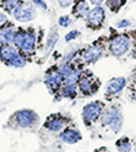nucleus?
Listing matches in <instances>:
<instances>
[{
	"label": "nucleus",
	"instance_id": "9b49d317",
	"mask_svg": "<svg viewBox=\"0 0 136 152\" xmlns=\"http://www.w3.org/2000/svg\"><path fill=\"white\" fill-rule=\"evenodd\" d=\"M68 122H70V120L65 115H63L60 113H56V114H51L46 118V121L44 122V128L46 130H49V132L57 133V132H61L68 125Z\"/></svg>",
	"mask_w": 136,
	"mask_h": 152
},
{
	"label": "nucleus",
	"instance_id": "dca6fc26",
	"mask_svg": "<svg viewBox=\"0 0 136 152\" xmlns=\"http://www.w3.org/2000/svg\"><path fill=\"white\" fill-rule=\"evenodd\" d=\"M15 31L16 28L11 22H7L4 26H1L0 27V44H12Z\"/></svg>",
	"mask_w": 136,
	"mask_h": 152
},
{
	"label": "nucleus",
	"instance_id": "393cba45",
	"mask_svg": "<svg viewBox=\"0 0 136 152\" xmlns=\"http://www.w3.org/2000/svg\"><path fill=\"white\" fill-rule=\"evenodd\" d=\"M76 37H79V31L78 30H72V31H70L65 35V42L74 41V39H76Z\"/></svg>",
	"mask_w": 136,
	"mask_h": 152
},
{
	"label": "nucleus",
	"instance_id": "f3484780",
	"mask_svg": "<svg viewBox=\"0 0 136 152\" xmlns=\"http://www.w3.org/2000/svg\"><path fill=\"white\" fill-rule=\"evenodd\" d=\"M61 98H68V99H74L78 95V83H67L64 82L63 86L59 92Z\"/></svg>",
	"mask_w": 136,
	"mask_h": 152
},
{
	"label": "nucleus",
	"instance_id": "6ab92c4d",
	"mask_svg": "<svg viewBox=\"0 0 136 152\" xmlns=\"http://www.w3.org/2000/svg\"><path fill=\"white\" fill-rule=\"evenodd\" d=\"M116 147H117L118 152H131L132 151V142L128 137H121L116 141Z\"/></svg>",
	"mask_w": 136,
	"mask_h": 152
},
{
	"label": "nucleus",
	"instance_id": "4468645a",
	"mask_svg": "<svg viewBox=\"0 0 136 152\" xmlns=\"http://www.w3.org/2000/svg\"><path fill=\"white\" fill-rule=\"evenodd\" d=\"M60 140L67 144H76L82 140V133L75 126H65L59 134Z\"/></svg>",
	"mask_w": 136,
	"mask_h": 152
},
{
	"label": "nucleus",
	"instance_id": "cd10ccee",
	"mask_svg": "<svg viewBox=\"0 0 136 152\" xmlns=\"http://www.w3.org/2000/svg\"><path fill=\"white\" fill-rule=\"evenodd\" d=\"M74 0H59V4H60V7H63V8H67V7H70L71 4H72Z\"/></svg>",
	"mask_w": 136,
	"mask_h": 152
},
{
	"label": "nucleus",
	"instance_id": "20e7f679",
	"mask_svg": "<svg viewBox=\"0 0 136 152\" xmlns=\"http://www.w3.org/2000/svg\"><path fill=\"white\" fill-rule=\"evenodd\" d=\"M104 41H105V38L97 39L90 46H87L82 52H79V60L83 65L94 64L99 58H102V56L105 54V49H106V45L104 44Z\"/></svg>",
	"mask_w": 136,
	"mask_h": 152
},
{
	"label": "nucleus",
	"instance_id": "b1692460",
	"mask_svg": "<svg viewBox=\"0 0 136 152\" xmlns=\"http://www.w3.org/2000/svg\"><path fill=\"white\" fill-rule=\"evenodd\" d=\"M131 25H132V20H131V19H121V20H118V22L116 23V27L124 28V27H129Z\"/></svg>",
	"mask_w": 136,
	"mask_h": 152
},
{
	"label": "nucleus",
	"instance_id": "4be33fe9",
	"mask_svg": "<svg viewBox=\"0 0 136 152\" xmlns=\"http://www.w3.org/2000/svg\"><path fill=\"white\" fill-rule=\"evenodd\" d=\"M72 23V19H71L70 15H63L59 18V26L60 27H68Z\"/></svg>",
	"mask_w": 136,
	"mask_h": 152
},
{
	"label": "nucleus",
	"instance_id": "f03ea898",
	"mask_svg": "<svg viewBox=\"0 0 136 152\" xmlns=\"http://www.w3.org/2000/svg\"><path fill=\"white\" fill-rule=\"evenodd\" d=\"M0 60L6 65L22 68L27 64V57L16 49L12 44H0Z\"/></svg>",
	"mask_w": 136,
	"mask_h": 152
},
{
	"label": "nucleus",
	"instance_id": "1a4fd4ad",
	"mask_svg": "<svg viewBox=\"0 0 136 152\" xmlns=\"http://www.w3.org/2000/svg\"><path fill=\"white\" fill-rule=\"evenodd\" d=\"M44 83L52 94L59 95L61 86H63V83H64L63 76H61L60 71H59V66H52L51 69L46 71L45 77H44Z\"/></svg>",
	"mask_w": 136,
	"mask_h": 152
},
{
	"label": "nucleus",
	"instance_id": "5701e85b",
	"mask_svg": "<svg viewBox=\"0 0 136 152\" xmlns=\"http://www.w3.org/2000/svg\"><path fill=\"white\" fill-rule=\"evenodd\" d=\"M128 96H129L131 101L136 102V83H133L128 87Z\"/></svg>",
	"mask_w": 136,
	"mask_h": 152
},
{
	"label": "nucleus",
	"instance_id": "ddd939ff",
	"mask_svg": "<svg viewBox=\"0 0 136 152\" xmlns=\"http://www.w3.org/2000/svg\"><path fill=\"white\" fill-rule=\"evenodd\" d=\"M127 87V79L123 77V76H117V77H113L106 83V88H105V96L106 98H113V96H117L118 94H121L124 88Z\"/></svg>",
	"mask_w": 136,
	"mask_h": 152
},
{
	"label": "nucleus",
	"instance_id": "2eb2a0df",
	"mask_svg": "<svg viewBox=\"0 0 136 152\" xmlns=\"http://www.w3.org/2000/svg\"><path fill=\"white\" fill-rule=\"evenodd\" d=\"M72 4V16H75L76 19H85L90 11L87 0H74Z\"/></svg>",
	"mask_w": 136,
	"mask_h": 152
},
{
	"label": "nucleus",
	"instance_id": "6e6552de",
	"mask_svg": "<svg viewBox=\"0 0 136 152\" xmlns=\"http://www.w3.org/2000/svg\"><path fill=\"white\" fill-rule=\"evenodd\" d=\"M105 109L104 102L101 101H91L87 104H85V107L82 110V120L86 126H91L93 124L101 118V114Z\"/></svg>",
	"mask_w": 136,
	"mask_h": 152
},
{
	"label": "nucleus",
	"instance_id": "0eeeda50",
	"mask_svg": "<svg viewBox=\"0 0 136 152\" xmlns=\"http://www.w3.org/2000/svg\"><path fill=\"white\" fill-rule=\"evenodd\" d=\"M123 118H124L123 113H121L118 106H109V107L104 109L99 121H101V124L104 126H108L113 132H117L123 126V121H124Z\"/></svg>",
	"mask_w": 136,
	"mask_h": 152
},
{
	"label": "nucleus",
	"instance_id": "7c9ffc66",
	"mask_svg": "<svg viewBox=\"0 0 136 152\" xmlns=\"http://www.w3.org/2000/svg\"><path fill=\"white\" fill-rule=\"evenodd\" d=\"M3 1H4V0H0V6H1V4H3Z\"/></svg>",
	"mask_w": 136,
	"mask_h": 152
},
{
	"label": "nucleus",
	"instance_id": "412c9836",
	"mask_svg": "<svg viewBox=\"0 0 136 152\" xmlns=\"http://www.w3.org/2000/svg\"><path fill=\"white\" fill-rule=\"evenodd\" d=\"M57 41H59V33H57V30H52L51 34L48 35V39H46V45H45V49H46V52H51L52 49L54 48V45L57 44Z\"/></svg>",
	"mask_w": 136,
	"mask_h": 152
},
{
	"label": "nucleus",
	"instance_id": "c85d7f7f",
	"mask_svg": "<svg viewBox=\"0 0 136 152\" xmlns=\"http://www.w3.org/2000/svg\"><path fill=\"white\" fill-rule=\"evenodd\" d=\"M90 1H91V3L94 4V6H101V4L104 3L105 0H90Z\"/></svg>",
	"mask_w": 136,
	"mask_h": 152
},
{
	"label": "nucleus",
	"instance_id": "f257e3e1",
	"mask_svg": "<svg viewBox=\"0 0 136 152\" xmlns=\"http://www.w3.org/2000/svg\"><path fill=\"white\" fill-rule=\"evenodd\" d=\"M37 42V33L34 28H16L12 45L26 57L34 53Z\"/></svg>",
	"mask_w": 136,
	"mask_h": 152
},
{
	"label": "nucleus",
	"instance_id": "c756f323",
	"mask_svg": "<svg viewBox=\"0 0 136 152\" xmlns=\"http://www.w3.org/2000/svg\"><path fill=\"white\" fill-rule=\"evenodd\" d=\"M132 80H133V83H136V68L132 71Z\"/></svg>",
	"mask_w": 136,
	"mask_h": 152
},
{
	"label": "nucleus",
	"instance_id": "9d476101",
	"mask_svg": "<svg viewBox=\"0 0 136 152\" xmlns=\"http://www.w3.org/2000/svg\"><path fill=\"white\" fill-rule=\"evenodd\" d=\"M86 26L90 30H98L104 26L105 22V10L101 6H94L93 8H90L87 16L85 18Z\"/></svg>",
	"mask_w": 136,
	"mask_h": 152
},
{
	"label": "nucleus",
	"instance_id": "a878e982",
	"mask_svg": "<svg viewBox=\"0 0 136 152\" xmlns=\"http://www.w3.org/2000/svg\"><path fill=\"white\" fill-rule=\"evenodd\" d=\"M32 4L34 7H40V8H42V10H46L48 8L44 0H32Z\"/></svg>",
	"mask_w": 136,
	"mask_h": 152
},
{
	"label": "nucleus",
	"instance_id": "a211bd4d",
	"mask_svg": "<svg viewBox=\"0 0 136 152\" xmlns=\"http://www.w3.org/2000/svg\"><path fill=\"white\" fill-rule=\"evenodd\" d=\"M25 3L23 0H4L3 4H1V10H3L6 14H10V15H12L14 12H15L16 10L19 8V7L22 6V4Z\"/></svg>",
	"mask_w": 136,
	"mask_h": 152
},
{
	"label": "nucleus",
	"instance_id": "aec40b11",
	"mask_svg": "<svg viewBox=\"0 0 136 152\" xmlns=\"http://www.w3.org/2000/svg\"><path fill=\"white\" fill-rule=\"evenodd\" d=\"M127 3V0H105V4L113 14L118 12Z\"/></svg>",
	"mask_w": 136,
	"mask_h": 152
},
{
	"label": "nucleus",
	"instance_id": "7ed1b4c3",
	"mask_svg": "<svg viewBox=\"0 0 136 152\" xmlns=\"http://www.w3.org/2000/svg\"><path fill=\"white\" fill-rule=\"evenodd\" d=\"M38 122H40L38 114L30 109H22L15 111L10 118V125L18 129H32L37 126Z\"/></svg>",
	"mask_w": 136,
	"mask_h": 152
},
{
	"label": "nucleus",
	"instance_id": "39448f33",
	"mask_svg": "<svg viewBox=\"0 0 136 152\" xmlns=\"http://www.w3.org/2000/svg\"><path fill=\"white\" fill-rule=\"evenodd\" d=\"M132 46V38L129 34H116L109 39L108 49L112 56L114 57H123L131 50Z\"/></svg>",
	"mask_w": 136,
	"mask_h": 152
},
{
	"label": "nucleus",
	"instance_id": "bb28decb",
	"mask_svg": "<svg viewBox=\"0 0 136 152\" xmlns=\"http://www.w3.org/2000/svg\"><path fill=\"white\" fill-rule=\"evenodd\" d=\"M7 22H10L8 16H7L4 12H1V11H0V27H1V26H4Z\"/></svg>",
	"mask_w": 136,
	"mask_h": 152
},
{
	"label": "nucleus",
	"instance_id": "423d86ee",
	"mask_svg": "<svg viewBox=\"0 0 136 152\" xmlns=\"http://www.w3.org/2000/svg\"><path fill=\"white\" fill-rule=\"evenodd\" d=\"M101 82L94 76V73L89 69H82L80 76L78 79V90L85 96H91L99 90Z\"/></svg>",
	"mask_w": 136,
	"mask_h": 152
},
{
	"label": "nucleus",
	"instance_id": "f8f14e48",
	"mask_svg": "<svg viewBox=\"0 0 136 152\" xmlns=\"http://www.w3.org/2000/svg\"><path fill=\"white\" fill-rule=\"evenodd\" d=\"M12 16L16 22H21V23L32 22L33 19L37 16V8H35L32 3H23L22 6L12 14Z\"/></svg>",
	"mask_w": 136,
	"mask_h": 152
}]
</instances>
